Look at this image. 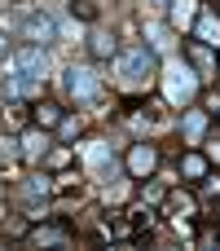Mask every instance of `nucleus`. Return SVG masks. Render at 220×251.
Wrapping results in <instances>:
<instances>
[{
  "label": "nucleus",
  "mask_w": 220,
  "mask_h": 251,
  "mask_svg": "<svg viewBox=\"0 0 220 251\" xmlns=\"http://www.w3.org/2000/svg\"><path fill=\"white\" fill-rule=\"evenodd\" d=\"M146 199L150 203H163V185H146Z\"/></svg>",
  "instance_id": "obj_26"
},
{
  "label": "nucleus",
  "mask_w": 220,
  "mask_h": 251,
  "mask_svg": "<svg viewBox=\"0 0 220 251\" xmlns=\"http://www.w3.org/2000/svg\"><path fill=\"white\" fill-rule=\"evenodd\" d=\"M22 159V137H0V163Z\"/></svg>",
  "instance_id": "obj_17"
},
{
  "label": "nucleus",
  "mask_w": 220,
  "mask_h": 251,
  "mask_svg": "<svg viewBox=\"0 0 220 251\" xmlns=\"http://www.w3.org/2000/svg\"><path fill=\"white\" fill-rule=\"evenodd\" d=\"M194 40H203L207 49H220V13H212V9L198 13V22H194Z\"/></svg>",
  "instance_id": "obj_10"
},
{
  "label": "nucleus",
  "mask_w": 220,
  "mask_h": 251,
  "mask_svg": "<svg viewBox=\"0 0 220 251\" xmlns=\"http://www.w3.org/2000/svg\"><path fill=\"white\" fill-rule=\"evenodd\" d=\"M159 75H163V93H168L172 106H190V101L198 97V84H203V79H198V71H194L190 62L176 57V62H168Z\"/></svg>",
  "instance_id": "obj_2"
},
{
  "label": "nucleus",
  "mask_w": 220,
  "mask_h": 251,
  "mask_svg": "<svg viewBox=\"0 0 220 251\" xmlns=\"http://www.w3.org/2000/svg\"><path fill=\"white\" fill-rule=\"evenodd\" d=\"M168 207H172V212H181V216H194V199H190V194H172V203H168ZM181 216H176V221H181Z\"/></svg>",
  "instance_id": "obj_19"
},
{
  "label": "nucleus",
  "mask_w": 220,
  "mask_h": 251,
  "mask_svg": "<svg viewBox=\"0 0 220 251\" xmlns=\"http://www.w3.org/2000/svg\"><path fill=\"white\" fill-rule=\"evenodd\" d=\"M190 4H194V0H172V18L185 22V18H190Z\"/></svg>",
  "instance_id": "obj_25"
},
{
  "label": "nucleus",
  "mask_w": 220,
  "mask_h": 251,
  "mask_svg": "<svg viewBox=\"0 0 220 251\" xmlns=\"http://www.w3.org/2000/svg\"><path fill=\"white\" fill-rule=\"evenodd\" d=\"M84 49H88V57H97V62H106V57H115V53H119V40H115L110 31H101V26H93V31H88V40H84Z\"/></svg>",
  "instance_id": "obj_8"
},
{
  "label": "nucleus",
  "mask_w": 220,
  "mask_h": 251,
  "mask_svg": "<svg viewBox=\"0 0 220 251\" xmlns=\"http://www.w3.org/2000/svg\"><path fill=\"white\" fill-rule=\"evenodd\" d=\"M57 132H62V137H79V119H71V115H62V124H57Z\"/></svg>",
  "instance_id": "obj_24"
},
{
  "label": "nucleus",
  "mask_w": 220,
  "mask_h": 251,
  "mask_svg": "<svg viewBox=\"0 0 220 251\" xmlns=\"http://www.w3.org/2000/svg\"><path fill=\"white\" fill-rule=\"evenodd\" d=\"M57 31H62V26H57V18H53L49 9H31V13H22V31H18V35H22L26 44H53Z\"/></svg>",
  "instance_id": "obj_5"
},
{
  "label": "nucleus",
  "mask_w": 220,
  "mask_h": 251,
  "mask_svg": "<svg viewBox=\"0 0 220 251\" xmlns=\"http://www.w3.org/2000/svg\"><path fill=\"white\" fill-rule=\"evenodd\" d=\"M181 132H185V141H190V146H198V141H203V132H207V110H190V115L181 119Z\"/></svg>",
  "instance_id": "obj_15"
},
{
  "label": "nucleus",
  "mask_w": 220,
  "mask_h": 251,
  "mask_svg": "<svg viewBox=\"0 0 220 251\" xmlns=\"http://www.w3.org/2000/svg\"><path fill=\"white\" fill-rule=\"evenodd\" d=\"M71 13L79 22H97V0H71Z\"/></svg>",
  "instance_id": "obj_18"
},
{
  "label": "nucleus",
  "mask_w": 220,
  "mask_h": 251,
  "mask_svg": "<svg viewBox=\"0 0 220 251\" xmlns=\"http://www.w3.org/2000/svg\"><path fill=\"white\" fill-rule=\"evenodd\" d=\"M9 31H22V18L9 13V9H0V35H9Z\"/></svg>",
  "instance_id": "obj_21"
},
{
  "label": "nucleus",
  "mask_w": 220,
  "mask_h": 251,
  "mask_svg": "<svg viewBox=\"0 0 220 251\" xmlns=\"http://www.w3.org/2000/svg\"><path fill=\"white\" fill-rule=\"evenodd\" d=\"M44 154H49V137H44V128H31V132H22V159L40 163Z\"/></svg>",
  "instance_id": "obj_13"
},
{
  "label": "nucleus",
  "mask_w": 220,
  "mask_h": 251,
  "mask_svg": "<svg viewBox=\"0 0 220 251\" xmlns=\"http://www.w3.org/2000/svg\"><path fill=\"white\" fill-rule=\"evenodd\" d=\"M62 115H66V110H62L57 101H35V106H31V124H35V128H44V132H49V128H57V124H62Z\"/></svg>",
  "instance_id": "obj_12"
},
{
  "label": "nucleus",
  "mask_w": 220,
  "mask_h": 251,
  "mask_svg": "<svg viewBox=\"0 0 220 251\" xmlns=\"http://www.w3.org/2000/svg\"><path fill=\"white\" fill-rule=\"evenodd\" d=\"M49 194H53V181H49L44 172L26 176V185H22V199H49Z\"/></svg>",
  "instance_id": "obj_16"
},
{
  "label": "nucleus",
  "mask_w": 220,
  "mask_h": 251,
  "mask_svg": "<svg viewBox=\"0 0 220 251\" xmlns=\"http://www.w3.org/2000/svg\"><path fill=\"white\" fill-rule=\"evenodd\" d=\"M88 168H93V176L110 181V172H115V154H110L106 141H93V146H88Z\"/></svg>",
  "instance_id": "obj_11"
},
{
  "label": "nucleus",
  "mask_w": 220,
  "mask_h": 251,
  "mask_svg": "<svg viewBox=\"0 0 220 251\" xmlns=\"http://www.w3.org/2000/svg\"><path fill=\"white\" fill-rule=\"evenodd\" d=\"M203 146H207V150H203V154H207V163H220V132H212Z\"/></svg>",
  "instance_id": "obj_22"
},
{
  "label": "nucleus",
  "mask_w": 220,
  "mask_h": 251,
  "mask_svg": "<svg viewBox=\"0 0 220 251\" xmlns=\"http://www.w3.org/2000/svg\"><path fill=\"white\" fill-rule=\"evenodd\" d=\"M123 168H128V176H137V181H150V176H154V168H159V146H150V141H137V146L128 150Z\"/></svg>",
  "instance_id": "obj_6"
},
{
  "label": "nucleus",
  "mask_w": 220,
  "mask_h": 251,
  "mask_svg": "<svg viewBox=\"0 0 220 251\" xmlns=\"http://www.w3.org/2000/svg\"><path fill=\"white\" fill-rule=\"evenodd\" d=\"M207 168H212L207 154H198V150H185L181 154V176L185 181H207Z\"/></svg>",
  "instance_id": "obj_14"
},
{
  "label": "nucleus",
  "mask_w": 220,
  "mask_h": 251,
  "mask_svg": "<svg viewBox=\"0 0 220 251\" xmlns=\"http://www.w3.org/2000/svg\"><path fill=\"white\" fill-rule=\"evenodd\" d=\"M31 243H66V234H62V229H49V225H44V229H35V234H31Z\"/></svg>",
  "instance_id": "obj_20"
},
{
  "label": "nucleus",
  "mask_w": 220,
  "mask_h": 251,
  "mask_svg": "<svg viewBox=\"0 0 220 251\" xmlns=\"http://www.w3.org/2000/svg\"><path fill=\"white\" fill-rule=\"evenodd\" d=\"M185 62L198 71V79H207V75L216 71V49H207L203 40H190V44H185Z\"/></svg>",
  "instance_id": "obj_7"
},
{
  "label": "nucleus",
  "mask_w": 220,
  "mask_h": 251,
  "mask_svg": "<svg viewBox=\"0 0 220 251\" xmlns=\"http://www.w3.org/2000/svg\"><path fill=\"white\" fill-rule=\"evenodd\" d=\"M0 93H4L9 101H22V97H40V79H35V75H4Z\"/></svg>",
  "instance_id": "obj_9"
},
{
  "label": "nucleus",
  "mask_w": 220,
  "mask_h": 251,
  "mask_svg": "<svg viewBox=\"0 0 220 251\" xmlns=\"http://www.w3.org/2000/svg\"><path fill=\"white\" fill-rule=\"evenodd\" d=\"M44 163H49V168H62V163H71V150H53V146H49Z\"/></svg>",
  "instance_id": "obj_23"
},
{
  "label": "nucleus",
  "mask_w": 220,
  "mask_h": 251,
  "mask_svg": "<svg viewBox=\"0 0 220 251\" xmlns=\"http://www.w3.org/2000/svg\"><path fill=\"white\" fill-rule=\"evenodd\" d=\"M62 88H66L75 101H97V97H101V75H97L93 66H75V62H71Z\"/></svg>",
  "instance_id": "obj_4"
},
{
  "label": "nucleus",
  "mask_w": 220,
  "mask_h": 251,
  "mask_svg": "<svg viewBox=\"0 0 220 251\" xmlns=\"http://www.w3.org/2000/svg\"><path fill=\"white\" fill-rule=\"evenodd\" d=\"M168 4H172V0H150V9H168Z\"/></svg>",
  "instance_id": "obj_27"
},
{
  "label": "nucleus",
  "mask_w": 220,
  "mask_h": 251,
  "mask_svg": "<svg viewBox=\"0 0 220 251\" xmlns=\"http://www.w3.org/2000/svg\"><path fill=\"white\" fill-rule=\"evenodd\" d=\"M4 57H9V53H4V35H0V62H4Z\"/></svg>",
  "instance_id": "obj_28"
},
{
  "label": "nucleus",
  "mask_w": 220,
  "mask_h": 251,
  "mask_svg": "<svg viewBox=\"0 0 220 251\" xmlns=\"http://www.w3.org/2000/svg\"><path fill=\"white\" fill-rule=\"evenodd\" d=\"M110 71H115V79L123 88H141V84H150L159 75V57H154L150 44H132V49H123V53L110 57Z\"/></svg>",
  "instance_id": "obj_1"
},
{
  "label": "nucleus",
  "mask_w": 220,
  "mask_h": 251,
  "mask_svg": "<svg viewBox=\"0 0 220 251\" xmlns=\"http://www.w3.org/2000/svg\"><path fill=\"white\" fill-rule=\"evenodd\" d=\"M4 75H35V79H44V75H49V53H44V44H22V49H13V53L4 57Z\"/></svg>",
  "instance_id": "obj_3"
}]
</instances>
